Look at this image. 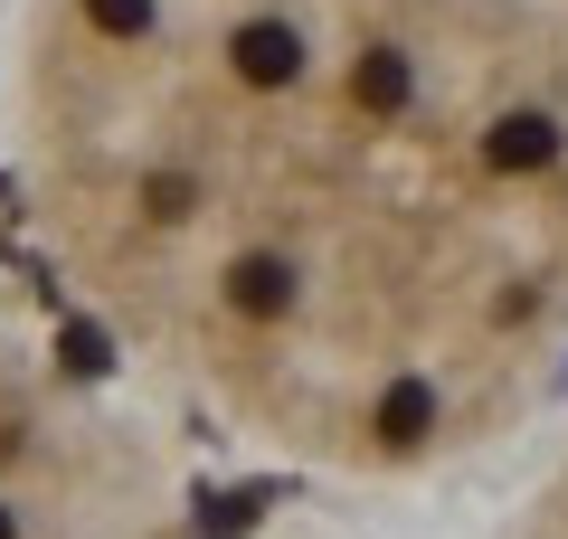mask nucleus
Returning a JSON list of instances; mask_svg holds the SVG:
<instances>
[{
	"label": "nucleus",
	"instance_id": "obj_1",
	"mask_svg": "<svg viewBox=\"0 0 568 539\" xmlns=\"http://www.w3.org/2000/svg\"><path fill=\"white\" fill-rule=\"evenodd\" d=\"M0 171L171 426L342 492L568 388V0H20Z\"/></svg>",
	"mask_w": 568,
	"mask_h": 539
},
{
	"label": "nucleus",
	"instance_id": "obj_2",
	"mask_svg": "<svg viewBox=\"0 0 568 539\" xmlns=\"http://www.w3.org/2000/svg\"><path fill=\"white\" fill-rule=\"evenodd\" d=\"M0 539H200L171 417L0 303Z\"/></svg>",
	"mask_w": 568,
	"mask_h": 539
},
{
	"label": "nucleus",
	"instance_id": "obj_4",
	"mask_svg": "<svg viewBox=\"0 0 568 539\" xmlns=\"http://www.w3.org/2000/svg\"><path fill=\"white\" fill-rule=\"evenodd\" d=\"M10 10H20V0H0V39H10Z\"/></svg>",
	"mask_w": 568,
	"mask_h": 539
},
{
	"label": "nucleus",
	"instance_id": "obj_3",
	"mask_svg": "<svg viewBox=\"0 0 568 539\" xmlns=\"http://www.w3.org/2000/svg\"><path fill=\"white\" fill-rule=\"evenodd\" d=\"M493 474H503V492H493L465 530H446V539H568V388Z\"/></svg>",
	"mask_w": 568,
	"mask_h": 539
}]
</instances>
